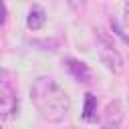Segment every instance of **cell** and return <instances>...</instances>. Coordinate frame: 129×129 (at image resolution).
I'll list each match as a JSON object with an SVG mask.
<instances>
[{
    "label": "cell",
    "mask_w": 129,
    "mask_h": 129,
    "mask_svg": "<svg viewBox=\"0 0 129 129\" xmlns=\"http://www.w3.org/2000/svg\"><path fill=\"white\" fill-rule=\"evenodd\" d=\"M30 99L40 117L48 123H60L71 111L67 91L50 77H38L30 87Z\"/></svg>",
    "instance_id": "obj_1"
},
{
    "label": "cell",
    "mask_w": 129,
    "mask_h": 129,
    "mask_svg": "<svg viewBox=\"0 0 129 129\" xmlns=\"http://www.w3.org/2000/svg\"><path fill=\"white\" fill-rule=\"evenodd\" d=\"M83 119L93 123L97 121V97L93 93H87L85 95V109H83Z\"/></svg>",
    "instance_id": "obj_7"
},
{
    "label": "cell",
    "mask_w": 129,
    "mask_h": 129,
    "mask_svg": "<svg viewBox=\"0 0 129 129\" xmlns=\"http://www.w3.org/2000/svg\"><path fill=\"white\" fill-rule=\"evenodd\" d=\"M4 14H6V12H4V4L0 2V22H4V20H6V16H4Z\"/></svg>",
    "instance_id": "obj_9"
},
{
    "label": "cell",
    "mask_w": 129,
    "mask_h": 129,
    "mask_svg": "<svg viewBox=\"0 0 129 129\" xmlns=\"http://www.w3.org/2000/svg\"><path fill=\"white\" fill-rule=\"evenodd\" d=\"M18 115V97L10 81L4 79V73H0V119L12 121Z\"/></svg>",
    "instance_id": "obj_2"
},
{
    "label": "cell",
    "mask_w": 129,
    "mask_h": 129,
    "mask_svg": "<svg viewBox=\"0 0 129 129\" xmlns=\"http://www.w3.org/2000/svg\"><path fill=\"white\" fill-rule=\"evenodd\" d=\"M123 121V107L119 101H111L107 107H105V113H103V127L101 129H117Z\"/></svg>",
    "instance_id": "obj_4"
},
{
    "label": "cell",
    "mask_w": 129,
    "mask_h": 129,
    "mask_svg": "<svg viewBox=\"0 0 129 129\" xmlns=\"http://www.w3.org/2000/svg\"><path fill=\"white\" fill-rule=\"evenodd\" d=\"M64 62H67L69 73H71L79 83H89V81H91V69H89L85 62H81V60H77V58H64Z\"/></svg>",
    "instance_id": "obj_5"
},
{
    "label": "cell",
    "mask_w": 129,
    "mask_h": 129,
    "mask_svg": "<svg viewBox=\"0 0 129 129\" xmlns=\"http://www.w3.org/2000/svg\"><path fill=\"white\" fill-rule=\"evenodd\" d=\"M97 36L101 38V44H99V54H101V60L107 64L109 71L113 73H121L123 71V58L121 54L117 52V48L113 46V42L105 36V30H97Z\"/></svg>",
    "instance_id": "obj_3"
},
{
    "label": "cell",
    "mask_w": 129,
    "mask_h": 129,
    "mask_svg": "<svg viewBox=\"0 0 129 129\" xmlns=\"http://www.w3.org/2000/svg\"><path fill=\"white\" fill-rule=\"evenodd\" d=\"M44 22H46V12H44L40 6H36V4H34V6L28 10V18H26L28 28L38 30V28H42V26H44Z\"/></svg>",
    "instance_id": "obj_6"
},
{
    "label": "cell",
    "mask_w": 129,
    "mask_h": 129,
    "mask_svg": "<svg viewBox=\"0 0 129 129\" xmlns=\"http://www.w3.org/2000/svg\"><path fill=\"white\" fill-rule=\"evenodd\" d=\"M123 20H125V24L129 26V2L123 4Z\"/></svg>",
    "instance_id": "obj_8"
}]
</instances>
